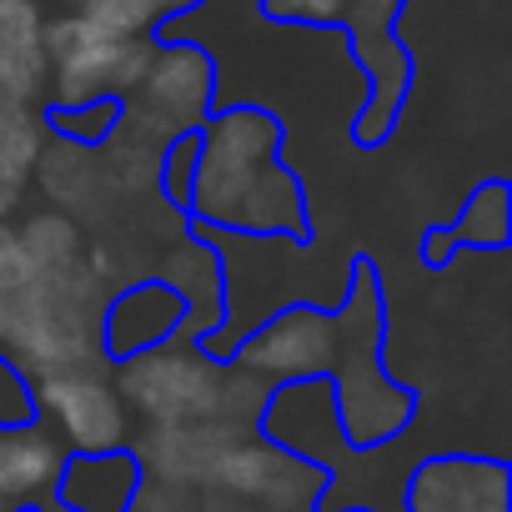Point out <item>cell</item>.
<instances>
[{"mask_svg": "<svg viewBox=\"0 0 512 512\" xmlns=\"http://www.w3.org/2000/svg\"><path fill=\"white\" fill-rule=\"evenodd\" d=\"M352 56L367 76V101L352 121V136H357V146H382L397 131L402 106L412 96V51L402 46L397 31H382V36H357Z\"/></svg>", "mask_w": 512, "mask_h": 512, "instance_id": "obj_14", "label": "cell"}, {"mask_svg": "<svg viewBox=\"0 0 512 512\" xmlns=\"http://www.w3.org/2000/svg\"><path fill=\"white\" fill-rule=\"evenodd\" d=\"M216 111V66L191 41H156L141 86L126 96V116L156 131L161 141L196 131Z\"/></svg>", "mask_w": 512, "mask_h": 512, "instance_id": "obj_7", "label": "cell"}, {"mask_svg": "<svg viewBox=\"0 0 512 512\" xmlns=\"http://www.w3.org/2000/svg\"><path fill=\"white\" fill-rule=\"evenodd\" d=\"M256 11L282 26H342L347 0H256Z\"/></svg>", "mask_w": 512, "mask_h": 512, "instance_id": "obj_27", "label": "cell"}, {"mask_svg": "<svg viewBox=\"0 0 512 512\" xmlns=\"http://www.w3.org/2000/svg\"><path fill=\"white\" fill-rule=\"evenodd\" d=\"M21 422H41L36 407V377L0 352V427H21Z\"/></svg>", "mask_w": 512, "mask_h": 512, "instance_id": "obj_25", "label": "cell"}, {"mask_svg": "<svg viewBox=\"0 0 512 512\" xmlns=\"http://www.w3.org/2000/svg\"><path fill=\"white\" fill-rule=\"evenodd\" d=\"M126 402V412H141L151 427L171 422H226L236 432H251L267 407V382L241 372L236 362H211L201 347H151L116 367L111 382Z\"/></svg>", "mask_w": 512, "mask_h": 512, "instance_id": "obj_3", "label": "cell"}, {"mask_svg": "<svg viewBox=\"0 0 512 512\" xmlns=\"http://www.w3.org/2000/svg\"><path fill=\"white\" fill-rule=\"evenodd\" d=\"M46 16L36 0H0V96L31 106L46 91Z\"/></svg>", "mask_w": 512, "mask_h": 512, "instance_id": "obj_17", "label": "cell"}, {"mask_svg": "<svg viewBox=\"0 0 512 512\" xmlns=\"http://www.w3.org/2000/svg\"><path fill=\"white\" fill-rule=\"evenodd\" d=\"M231 362L251 377L272 382H307V377H332L337 362V317L332 307H282L277 317H267L256 332L236 337Z\"/></svg>", "mask_w": 512, "mask_h": 512, "instance_id": "obj_8", "label": "cell"}, {"mask_svg": "<svg viewBox=\"0 0 512 512\" xmlns=\"http://www.w3.org/2000/svg\"><path fill=\"white\" fill-rule=\"evenodd\" d=\"M66 447L46 422L0 427V497L11 502H46L61 477Z\"/></svg>", "mask_w": 512, "mask_h": 512, "instance_id": "obj_16", "label": "cell"}, {"mask_svg": "<svg viewBox=\"0 0 512 512\" xmlns=\"http://www.w3.org/2000/svg\"><path fill=\"white\" fill-rule=\"evenodd\" d=\"M447 236L457 241V251H502L512 241V186L507 176H487L472 186V196L462 201V211L447 221Z\"/></svg>", "mask_w": 512, "mask_h": 512, "instance_id": "obj_19", "label": "cell"}, {"mask_svg": "<svg viewBox=\"0 0 512 512\" xmlns=\"http://www.w3.org/2000/svg\"><path fill=\"white\" fill-rule=\"evenodd\" d=\"M11 512H41V502H16Z\"/></svg>", "mask_w": 512, "mask_h": 512, "instance_id": "obj_31", "label": "cell"}, {"mask_svg": "<svg viewBox=\"0 0 512 512\" xmlns=\"http://www.w3.org/2000/svg\"><path fill=\"white\" fill-rule=\"evenodd\" d=\"M327 482H332L327 462L297 457L267 437H236L206 492L246 502V507H267V512H317L327 497Z\"/></svg>", "mask_w": 512, "mask_h": 512, "instance_id": "obj_6", "label": "cell"}, {"mask_svg": "<svg viewBox=\"0 0 512 512\" xmlns=\"http://www.w3.org/2000/svg\"><path fill=\"white\" fill-rule=\"evenodd\" d=\"M121 111H126V101L101 96V101H76V106H46V111H41V121H46V131H51V136H61V141L101 146V141L121 126Z\"/></svg>", "mask_w": 512, "mask_h": 512, "instance_id": "obj_22", "label": "cell"}, {"mask_svg": "<svg viewBox=\"0 0 512 512\" xmlns=\"http://www.w3.org/2000/svg\"><path fill=\"white\" fill-rule=\"evenodd\" d=\"M41 512H66V507H56V502H51V497H46V502H41Z\"/></svg>", "mask_w": 512, "mask_h": 512, "instance_id": "obj_32", "label": "cell"}, {"mask_svg": "<svg viewBox=\"0 0 512 512\" xmlns=\"http://www.w3.org/2000/svg\"><path fill=\"white\" fill-rule=\"evenodd\" d=\"M402 512H512V467L477 452L422 457L407 477Z\"/></svg>", "mask_w": 512, "mask_h": 512, "instance_id": "obj_10", "label": "cell"}, {"mask_svg": "<svg viewBox=\"0 0 512 512\" xmlns=\"http://www.w3.org/2000/svg\"><path fill=\"white\" fill-rule=\"evenodd\" d=\"M181 297L161 282V277H146V282H131L121 287L116 297H106L101 317H96V342H101V362L121 367L151 347H166L176 332H181Z\"/></svg>", "mask_w": 512, "mask_h": 512, "instance_id": "obj_12", "label": "cell"}, {"mask_svg": "<svg viewBox=\"0 0 512 512\" xmlns=\"http://www.w3.org/2000/svg\"><path fill=\"white\" fill-rule=\"evenodd\" d=\"M191 6H201V0H171V16H181V11H191Z\"/></svg>", "mask_w": 512, "mask_h": 512, "instance_id": "obj_30", "label": "cell"}, {"mask_svg": "<svg viewBox=\"0 0 512 512\" xmlns=\"http://www.w3.org/2000/svg\"><path fill=\"white\" fill-rule=\"evenodd\" d=\"M136 492H141V462L131 447L66 452L51 502L66 512H131Z\"/></svg>", "mask_w": 512, "mask_h": 512, "instance_id": "obj_15", "label": "cell"}, {"mask_svg": "<svg viewBox=\"0 0 512 512\" xmlns=\"http://www.w3.org/2000/svg\"><path fill=\"white\" fill-rule=\"evenodd\" d=\"M337 317V362H332V407L337 432L347 452H372L407 432L417 417V397L407 382L382 372V342H387V297L382 277L367 256L352 262L347 292L332 307Z\"/></svg>", "mask_w": 512, "mask_h": 512, "instance_id": "obj_2", "label": "cell"}, {"mask_svg": "<svg viewBox=\"0 0 512 512\" xmlns=\"http://www.w3.org/2000/svg\"><path fill=\"white\" fill-rule=\"evenodd\" d=\"M36 282H41V267L21 246V231L11 221H0V297H16V292H26Z\"/></svg>", "mask_w": 512, "mask_h": 512, "instance_id": "obj_26", "label": "cell"}, {"mask_svg": "<svg viewBox=\"0 0 512 512\" xmlns=\"http://www.w3.org/2000/svg\"><path fill=\"white\" fill-rule=\"evenodd\" d=\"M452 256H457V241L447 236V226H427L417 241V262L427 272H442V267H452Z\"/></svg>", "mask_w": 512, "mask_h": 512, "instance_id": "obj_29", "label": "cell"}, {"mask_svg": "<svg viewBox=\"0 0 512 512\" xmlns=\"http://www.w3.org/2000/svg\"><path fill=\"white\" fill-rule=\"evenodd\" d=\"M41 46H46L51 106L101 101V96L126 101L141 86V76L151 66V51H156L151 36H111V31L91 26L81 11L46 21Z\"/></svg>", "mask_w": 512, "mask_h": 512, "instance_id": "obj_5", "label": "cell"}, {"mask_svg": "<svg viewBox=\"0 0 512 512\" xmlns=\"http://www.w3.org/2000/svg\"><path fill=\"white\" fill-rule=\"evenodd\" d=\"M176 297H181V332L171 342L181 347H206L221 327H226V262L206 231H186L166 256H161V272H156Z\"/></svg>", "mask_w": 512, "mask_h": 512, "instance_id": "obj_11", "label": "cell"}, {"mask_svg": "<svg viewBox=\"0 0 512 512\" xmlns=\"http://www.w3.org/2000/svg\"><path fill=\"white\" fill-rule=\"evenodd\" d=\"M402 6H407V0H347V11H342V31H347V41L397 31Z\"/></svg>", "mask_w": 512, "mask_h": 512, "instance_id": "obj_28", "label": "cell"}, {"mask_svg": "<svg viewBox=\"0 0 512 512\" xmlns=\"http://www.w3.org/2000/svg\"><path fill=\"white\" fill-rule=\"evenodd\" d=\"M191 181H196V131H181V136H171L166 151H161L156 191H161L176 211H186V201H191Z\"/></svg>", "mask_w": 512, "mask_h": 512, "instance_id": "obj_24", "label": "cell"}, {"mask_svg": "<svg viewBox=\"0 0 512 512\" xmlns=\"http://www.w3.org/2000/svg\"><path fill=\"white\" fill-rule=\"evenodd\" d=\"M81 16L111 36H151L171 21V0H81Z\"/></svg>", "mask_w": 512, "mask_h": 512, "instance_id": "obj_23", "label": "cell"}, {"mask_svg": "<svg viewBox=\"0 0 512 512\" xmlns=\"http://www.w3.org/2000/svg\"><path fill=\"white\" fill-rule=\"evenodd\" d=\"M36 407L66 452L131 447V412L111 387V377H101L96 367H66L36 377Z\"/></svg>", "mask_w": 512, "mask_h": 512, "instance_id": "obj_9", "label": "cell"}, {"mask_svg": "<svg viewBox=\"0 0 512 512\" xmlns=\"http://www.w3.org/2000/svg\"><path fill=\"white\" fill-rule=\"evenodd\" d=\"M106 307V282L86 267V256L61 272H46L36 287L0 297V352L16 357L31 377L96 367V317Z\"/></svg>", "mask_w": 512, "mask_h": 512, "instance_id": "obj_4", "label": "cell"}, {"mask_svg": "<svg viewBox=\"0 0 512 512\" xmlns=\"http://www.w3.org/2000/svg\"><path fill=\"white\" fill-rule=\"evenodd\" d=\"M36 186L46 191L51 211H66V216H81L101 201V186H106V166H101V151L96 146H76V141H61V136H46L41 156H36Z\"/></svg>", "mask_w": 512, "mask_h": 512, "instance_id": "obj_18", "label": "cell"}, {"mask_svg": "<svg viewBox=\"0 0 512 512\" xmlns=\"http://www.w3.org/2000/svg\"><path fill=\"white\" fill-rule=\"evenodd\" d=\"M186 216L201 231L307 236L302 176L282 161V121L267 106H226L196 126V181Z\"/></svg>", "mask_w": 512, "mask_h": 512, "instance_id": "obj_1", "label": "cell"}, {"mask_svg": "<svg viewBox=\"0 0 512 512\" xmlns=\"http://www.w3.org/2000/svg\"><path fill=\"white\" fill-rule=\"evenodd\" d=\"M21 246L31 251V262L41 267V277L46 272H61V267H71V262H81L86 256V241H81V226H76V216H66V211H36V216H26L21 226Z\"/></svg>", "mask_w": 512, "mask_h": 512, "instance_id": "obj_21", "label": "cell"}, {"mask_svg": "<svg viewBox=\"0 0 512 512\" xmlns=\"http://www.w3.org/2000/svg\"><path fill=\"white\" fill-rule=\"evenodd\" d=\"M46 121L41 116H31V121H21L16 131H6L0 136V221H11L16 211H21V201H26V186H31V171H36V156H41V146H46Z\"/></svg>", "mask_w": 512, "mask_h": 512, "instance_id": "obj_20", "label": "cell"}, {"mask_svg": "<svg viewBox=\"0 0 512 512\" xmlns=\"http://www.w3.org/2000/svg\"><path fill=\"white\" fill-rule=\"evenodd\" d=\"M236 437L241 432L226 422H171V427H151L141 437V447H131V452L146 477L171 482L181 492H206Z\"/></svg>", "mask_w": 512, "mask_h": 512, "instance_id": "obj_13", "label": "cell"}]
</instances>
